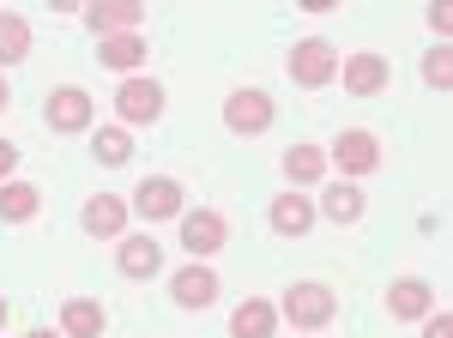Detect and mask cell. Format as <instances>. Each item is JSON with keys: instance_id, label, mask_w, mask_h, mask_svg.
<instances>
[{"instance_id": "1", "label": "cell", "mask_w": 453, "mask_h": 338, "mask_svg": "<svg viewBox=\"0 0 453 338\" xmlns=\"http://www.w3.org/2000/svg\"><path fill=\"white\" fill-rule=\"evenodd\" d=\"M290 79L309 85V91L333 85V79H339V49H333L326 36H303V42H290Z\"/></svg>"}, {"instance_id": "2", "label": "cell", "mask_w": 453, "mask_h": 338, "mask_svg": "<svg viewBox=\"0 0 453 338\" xmlns=\"http://www.w3.org/2000/svg\"><path fill=\"white\" fill-rule=\"evenodd\" d=\"M115 115H121V127H151L157 115H164V85L157 79H121V91H115Z\"/></svg>"}, {"instance_id": "3", "label": "cell", "mask_w": 453, "mask_h": 338, "mask_svg": "<svg viewBox=\"0 0 453 338\" xmlns=\"http://www.w3.org/2000/svg\"><path fill=\"white\" fill-rule=\"evenodd\" d=\"M284 314H290V326L314 333V326H326V320L339 314V296L309 278V284H290V290H284Z\"/></svg>"}, {"instance_id": "4", "label": "cell", "mask_w": 453, "mask_h": 338, "mask_svg": "<svg viewBox=\"0 0 453 338\" xmlns=\"http://www.w3.org/2000/svg\"><path fill=\"white\" fill-rule=\"evenodd\" d=\"M224 127H230V134H242V139L266 134V127H273V97H266L260 85L230 91V97H224Z\"/></svg>"}, {"instance_id": "5", "label": "cell", "mask_w": 453, "mask_h": 338, "mask_svg": "<svg viewBox=\"0 0 453 338\" xmlns=\"http://www.w3.org/2000/svg\"><path fill=\"white\" fill-rule=\"evenodd\" d=\"M326 164H339L345 175H375L381 169V139L369 134V127H345V134L333 139Z\"/></svg>"}, {"instance_id": "6", "label": "cell", "mask_w": 453, "mask_h": 338, "mask_svg": "<svg viewBox=\"0 0 453 338\" xmlns=\"http://www.w3.org/2000/svg\"><path fill=\"white\" fill-rule=\"evenodd\" d=\"M181 200H188V194H181L175 175H145L140 188H134V200H127V211H140V218L157 224V218H181Z\"/></svg>"}, {"instance_id": "7", "label": "cell", "mask_w": 453, "mask_h": 338, "mask_svg": "<svg viewBox=\"0 0 453 338\" xmlns=\"http://www.w3.org/2000/svg\"><path fill=\"white\" fill-rule=\"evenodd\" d=\"M49 127L55 134H85L91 127V115H97V103H91V91H79V85H61V91H49Z\"/></svg>"}, {"instance_id": "8", "label": "cell", "mask_w": 453, "mask_h": 338, "mask_svg": "<svg viewBox=\"0 0 453 338\" xmlns=\"http://www.w3.org/2000/svg\"><path fill=\"white\" fill-rule=\"evenodd\" d=\"M85 25L97 31V42L104 36H127L145 25V6L140 0H97V6H85Z\"/></svg>"}, {"instance_id": "9", "label": "cell", "mask_w": 453, "mask_h": 338, "mask_svg": "<svg viewBox=\"0 0 453 338\" xmlns=\"http://www.w3.org/2000/svg\"><path fill=\"white\" fill-rule=\"evenodd\" d=\"M170 296L181 308H211L218 303V272H211L206 260H188V266L170 278Z\"/></svg>"}, {"instance_id": "10", "label": "cell", "mask_w": 453, "mask_h": 338, "mask_svg": "<svg viewBox=\"0 0 453 338\" xmlns=\"http://www.w3.org/2000/svg\"><path fill=\"white\" fill-rule=\"evenodd\" d=\"M181 248L194 254V260H206L224 248V218L206 211V205H194V211H181Z\"/></svg>"}, {"instance_id": "11", "label": "cell", "mask_w": 453, "mask_h": 338, "mask_svg": "<svg viewBox=\"0 0 453 338\" xmlns=\"http://www.w3.org/2000/svg\"><path fill=\"white\" fill-rule=\"evenodd\" d=\"M429 308H435V284H429V278H393V284H387V314L423 320Z\"/></svg>"}, {"instance_id": "12", "label": "cell", "mask_w": 453, "mask_h": 338, "mask_svg": "<svg viewBox=\"0 0 453 338\" xmlns=\"http://www.w3.org/2000/svg\"><path fill=\"white\" fill-rule=\"evenodd\" d=\"M79 224H85L91 236H115L121 242V230H127V200H121V194H91L85 211H79Z\"/></svg>"}, {"instance_id": "13", "label": "cell", "mask_w": 453, "mask_h": 338, "mask_svg": "<svg viewBox=\"0 0 453 338\" xmlns=\"http://www.w3.org/2000/svg\"><path fill=\"white\" fill-rule=\"evenodd\" d=\"M109 314L97 296H67L61 303V338H104Z\"/></svg>"}, {"instance_id": "14", "label": "cell", "mask_w": 453, "mask_h": 338, "mask_svg": "<svg viewBox=\"0 0 453 338\" xmlns=\"http://www.w3.org/2000/svg\"><path fill=\"white\" fill-rule=\"evenodd\" d=\"M266 224H273L279 236H309L314 230V200H303L296 188H284L279 200H273V211H266Z\"/></svg>"}, {"instance_id": "15", "label": "cell", "mask_w": 453, "mask_h": 338, "mask_svg": "<svg viewBox=\"0 0 453 338\" xmlns=\"http://www.w3.org/2000/svg\"><path fill=\"white\" fill-rule=\"evenodd\" d=\"M339 79H345V91H357V97H375V91H387L393 67H387V55H350L345 67H339Z\"/></svg>"}, {"instance_id": "16", "label": "cell", "mask_w": 453, "mask_h": 338, "mask_svg": "<svg viewBox=\"0 0 453 338\" xmlns=\"http://www.w3.org/2000/svg\"><path fill=\"white\" fill-rule=\"evenodd\" d=\"M115 266H121V278H157V266H164V248L151 236H121V248H115Z\"/></svg>"}, {"instance_id": "17", "label": "cell", "mask_w": 453, "mask_h": 338, "mask_svg": "<svg viewBox=\"0 0 453 338\" xmlns=\"http://www.w3.org/2000/svg\"><path fill=\"white\" fill-rule=\"evenodd\" d=\"M363 188H357V181H333V188H326V194H320V205H314V218H333V224H357V218H363Z\"/></svg>"}, {"instance_id": "18", "label": "cell", "mask_w": 453, "mask_h": 338, "mask_svg": "<svg viewBox=\"0 0 453 338\" xmlns=\"http://www.w3.org/2000/svg\"><path fill=\"white\" fill-rule=\"evenodd\" d=\"M97 61L134 79V67H145V31H127V36H104V42H97Z\"/></svg>"}, {"instance_id": "19", "label": "cell", "mask_w": 453, "mask_h": 338, "mask_svg": "<svg viewBox=\"0 0 453 338\" xmlns=\"http://www.w3.org/2000/svg\"><path fill=\"white\" fill-rule=\"evenodd\" d=\"M279 333V308L260 303V296H248L236 314H230V338H273Z\"/></svg>"}, {"instance_id": "20", "label": "cell", "mask_w": 453, "mask_h": 338, "mask_svg": "<svg viewBox=\"0 0 453 338\" xmlns=\"http://www.w3.org/2000/svg\"><path fill=\"white\" fill-rule=\"evenodd\" d=\"M284 175H290V188L326 181V151H320V145H290V151H284Z\"/></svg>"}, {"instance_id": "21", "label": "cell", "mask_w": 453, "mask_h": 338, "mask_svg": "<svg viewBox=\"0 0 453 338\" xmlns=\"http://www.w3.org/2000/svg\"><path fill=\"white\" fill-rule=\"evenodd\" d=\"M36 205H42V194L31 181H0V224H25V218H36Z\"/></svg>"}, {"instance_id": "22", "label": "cell", "mask_w": 453, "mask_h": 338, "mask_svg": "<svg viewBox=\"0 0 453 338\" xmlns=\"http://www.w3.org/2000/svg\"><path fill=\"white\" fill-rule=\"evenodd\" d=\"M31 55V25L19 12H0V67H19Z\"/></svg>"}, {"instance_id": "23", "label": "cell", "mask_w": 453, "mask_h": 338, "mask_svg": "<svg viewBox=\"0 0 453 338\" xmlns=\"http://www.w3.org/2000/svg\"><path fill=\"white\" fill-rule=\"evenodd\" d=\"M127 151H134L127 127H97V164H127Z\"/></svg>"}, {"instance_id": "24", "label": "cell", "mask_w": 453, "mask_h": 338, "mask_svg": "<svg viewBox=\"0 0 453 338\" xmlns=\"http://www.w3.org/2000/svg\"><path fill=\"white\" fill-rule=\"evenodd\" d=\"M423 79H429L435 91H448L453 85V49H429V55H423Z\"/></svg>"}, {"instance_id": "25", "label": "cell", "mask_w": 453, "mask_h": 338, "mask_svg": "<svg viewBox=\"0 0 453 338\" xmlns=\"http://www.w3.org/2000/svg\"><path fill=\"white\" fill-rule=\"evenodd\" d=\"M423 338H453V314L448 308H429V314H423Z\"/></svg>"}, {"instance_id": "26", "label": "cell", "mask_w": 453, "mask_h": 338, "mask_svg": "<svg viewBox=\"0 0 453 338\" xmlns=\"http://www.w3.org/2000/svg\"><path fill=\"white\" fill-rule=\"evenodd\" d=\"M12 169H19V145L0 139V181H12Z\"/></svg>"}, {"instance_id": "27", "label": "cell", "mask_w": 453, "mask_h": 338, "mask_svg": "<svg viewBox=\"0 0 453 338\" xmlns=\"http://www.w3.org/2000/svg\"><path fill=\"white\" fill-rule=\"evenodd\" d=\"M429 31H435V36H448V31H453V12H448V6H441V0L429 6Z\"/></svg>"}, {"instance_id": "28", "label": "cell", "mask_w": 453, "mask_h": 338, "mask_svg": "<svg viewBox=\"0 0 453 338\" xmlns=\"http://www.w3.org/2000/svg\"><path fill=\"white\" fill-rule=\"evenodd\" d=\"M6 103H12V91H6V79H0V109H6Z\"/></svg>"}, {"instance_id": "29", "label": "cell", "mask_w": 453, "mask_h": 338, "mask_svg": "<svg viewBox=\"0 0 453 338\" xmlns=\"http://www.w3.org/2000/svg\"><path fill=\"white\" fill-rule=\"evenodd\" d=\"M25 338H61V333H42V326H36V333H25Z\"/></svg>"}, {"instance_id": "30", "label": "cell", "mask_w": 453, "mask_h": 338, "mask_svg": "<svg viewBox=\"0 0 453 338\" xmlns=\"http://www.w3.org/2000/svg\"><path fill=\"white\" fill-rule=\"evenodd\" d=\"M0 320H6V296H0Z\"/></svg>"}]
</instances>
